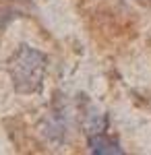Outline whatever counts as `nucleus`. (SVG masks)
<instances>
[{
  "instance_id": "f03ea898",
  "label": "nucleus",
  "mask_w": 151,
  "mask_h": 155,
  "mask_svg": "<svg viewBox=\"0 0 151 155\" xmlns=\"http://www.w3.org/2000/svg\"><path fill=\"white\" fill-rule=\"evenodd\" d=\"M89 141V151L97 155H118L122 153V147L114 137L106 134V130H97V132H89L87 134Z\"/></svg>"
},
{
  "instance_id": "f257e3e1",
  "label": "nucleus",
  "mask_w": 151,
  "mask_h": 155,
  "mask_svg": "<svg viewBox=\"0 0 151 155\" xmlns=\"http://www.w3.org/2000/svg\"><path fill=\"white\" fill-rule=\"evenodd\" d=\"M48 71V58L31 46H21L8 60V74L19 93H35L42 89Z\"/></svg>"
}]
</instances>
